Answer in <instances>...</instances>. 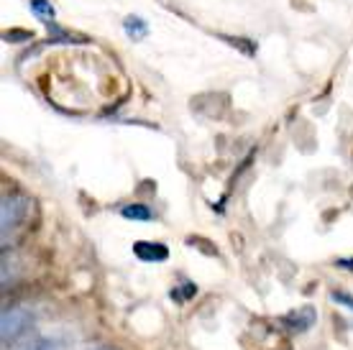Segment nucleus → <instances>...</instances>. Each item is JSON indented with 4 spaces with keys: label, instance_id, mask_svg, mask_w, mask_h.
I'll use <instances>...</instances> for the list:
<instances>
[{
    "label": "nucleus",
    "instance_id": "7ed1b4c3",
    "mask_svg": "<svg viewBox=\"0 0 353 350\" xmlns=\"http://www.w3.org/2000/svg\"><path fill=\"white\" fill-rule=\"evenodd\" d=\"M315 320H318V312L312 309V307H300V309H294V312H290V315H284L279 322L284 325V330L287 333H307L310 327L315 325Z\"/></svg>",
    "mask_w": 353,
    "mask_h": 350
},
{
    "label": "nucleus",
    "instance_id": "0eeeda50",
    "mask_svg": "<svg viewBox=\"0 0 353 350\" xmlns=\"http://www.w3.org/2000/svg\"><path fill=\"white\" fill-rule=\"evenodd\" d=\"M121 215L123 218H128V220H141V223H146V220H154V212L146 207V205H123L121 207Z\"/></svg>",
    "mask_w": 353,
    "mask_h": 350
},
{
    "label": "nucleus",
    "instance_id": "f8f14e48",
    "mask_svg": "<svg viewBox=\"0 0 353 350\" xmlns=\"http://www.w3.org/2000/svg\"><path fill=\"white\" fill-rule=\"evenodd\" d=\"M95 350H118V348H95Z\"/></svg>",
    "mask_w": 353,
    "mask_h": 350
},
{
    "label": "nucleus",
    "instance_id": "f257e3e1",
    "mask_svg": "<svg viewBox=\"0 0 353 350\" xmlns=\"http://www.w3.org/2000/svg\"><path fill=\"white\" fill-rule=\"evenodd\" d=\"M28 212H31V200L21 192L3 194V205H0V230H3V240H8L23 223H26Z\"/></svg>",
    "mask_w": 353,
    "mask_h": 350
},
{
    "label": "nucleus",
    "instance_id": "39448f33",
    "mask_svg": "<svg viewBox=\"0 0 353 350\" xmlns=\"http://www.w3.org/2000/svg\"><path fill=\"white\" fill-rule=\"evenodd\" d=\"M6 350H62V342L54 340V338H31L28 342H21V345Z\"/></svg>",
    "mask_w": 353,
    "mask_h": 350
},
{
    "label": "nucleus",
    "instance_id": "20e7f679",
    "mask_svg": "<svg viewBox=\"0 0 353 350\" xmlns=\"http://www.w3.org/2000/svg\"><path fill=\"white\" fill-rule=\"evenodd\" d=\"M133 254L143 263H161L169 258V248L164 243H154V240H136Z\"/></svg>",
    "mask_w": 353,
    "mask_h": 350
},
{
    "label": "nucleus",
    "instance_id": "1a4fd4ad",
    "mask_svg": "<svg viewBox=\"0 0 353 350\" xmlns=\"http://www.w3.org/2000/svg\"><path fill=\"white\" fill-rule=\"evenodd\" d=\"M223 41H228L230 46H239L241 52L248 54V56H254V54H256V44H254L251 39H239V36H223Z\"/></svg>",
    "mask_w": 353,
    "mask_h": 350
},
{
    "label": "nucleus",
    "instance_id": "9d476101",
    "mask_svg": "<svg viewBox=\"0 0 353 350\" xmlns=\"http://www.w3.org/2000/svg\"><path fill=\"white\" fill-rule=\"evenodd\" d=\"M3 39H6V41H13V44H21V41H31L34 34H31V31H23V28H10V31L3 34Z\"/></svg>",
    "mask_w": 353,
    "mask_h": 350
},
{
    "label": "nucleus",
    "instance_id": "9b49d317",
    "mask_svg": "<svg viewBox=\"0 0 353 350\" xmlns=\"http://www.w3.org/2000/svg\"><path fill=\"white\" fill-rule=\"evenodd\" d=\"M330 299L336 302V305H343L345 309H351L353 312V297L348 291H330Z\"/></svg>",
    "mask_w": 353,
    "mask_h": 350
},
{
    "label": "nucleus",
    "instance_id": "423d86ee",
    "mask_svg": "<svg viewBox=\"0 0 353 350\" xmlns=\"http://www.w3.org/2000/svg\"><path fill=\"white\" fill-rule=\"evenodd\" d=\"M123 31L131 36L133 41H141V39H146V34H149V26H146V21H143L141 16H128L123 21Z\"/></svg>",
    "mask_w": 353,
    "mask_h": 350
},
{
    "label": "nucleus",
    "instance_id": "6e6552de",
    "mask_svg": "<svg viewBox=\"0 0 353 350\" xmlns=\"http://www.w3.org/2000/svg\"><path fill=\"white\" fill-rule=\"evenodd\" d=\"M31 10H34L39 18H44L46 23L57 16V10H54V6L49 3V0H31Z\"/></svg>",
    "mask_w": 353,
    "mask_h": 350
},
{
    "label": "nucleus",
    "instance_id": "f03ea898",
    "mask_svg": "<svg viewBox=\"0 0 353 350\" xmlns=\"http://www.w3.org/2000/svg\"><path fill=\"white\" fill-rule=\"evenodd\" d=\"M31 325H34V315L28 312L26 307H8V309H3V317H0V338H3V345L8 348L10 342H16Z\"/></svg>",
    "mask_w": 353,
    "mask_h": 350
}]
</instances>
